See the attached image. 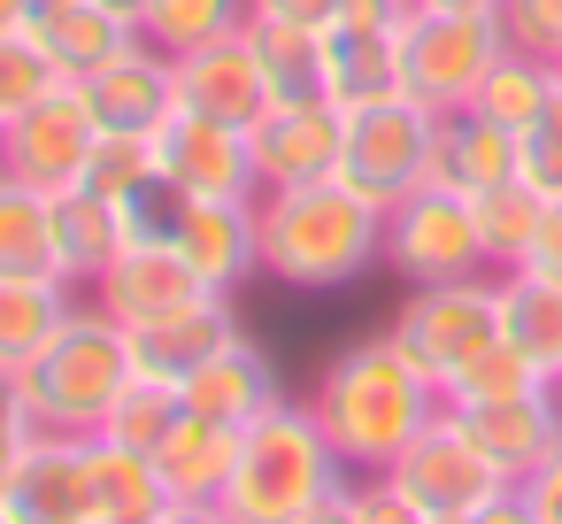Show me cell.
Instances as JSON below:
<instances>
[{"label":"cell","mask_w":562,"mask_h":524,"mask_svg":"<svg viewBox=\"0 0 562 524\" xmlns=\"http://www.w3.org/2000/svg\"><path fill=\"white\" fill-rule=\"evenodd\" d=\"M539 386H554L531 355H516L508 339H485L447 386H439V401L447 409H477V401H516V393H539Z\"/></svg>","instance_id":"836d02e7"},{"label":"cell","mask_w":562,"mask_h":524,"mask_svg":"<svg viewBox=\"0 0 562 524\" xmlns=\"http://www.w3.org/2000/svg\"><path fill=\"white\" fill-rule=\"evenodd\" d=\"M424 524H431V516H424Z\"/></svg>","instance_id":"f5cc1de1"},{"label":"cell","mask_w":562,"mask_h":524,"mask_svg":"<svg viewBox=\"0 0 562 524\" xmlns=\"http://www.w3.org/2000/svg\"><path fill=\"white\" fill-rule=\"evenodd\" d=\"M508 55V32L493 9H416L401 16V93L424 101L431 116L470 109L485 70Z\"/></svg>","instance_id":"5b68a950"},{"label":"cell","mask_w":562,"mask_h":524,"mask_svg":"<svg viewBox=\"0 0 562 524\" xmlns=\"http://www.w3.org/2000/svg\"><path fill=\"white\" fill-rule=\"evenodd\" d=\"M524 493H531V509H539V524H562V447L524 478Z\"/></svg>","instance_id":"b9f144b4"},{"label":"cell","mask_w":562,"mask_h":524,"mask_svg":"<svg viewBox=\"0 0 562 524\" xmlns=\"http://www.w3.org/2000/svg\"><path fill=\"white\" fill-rule=\"evenodd\" d=\"M0 524H16V516H9V509H0Z\"/></svg>","instance_id":"816d5d0a"},{"label":"cell","mask_w":562,"mask_h":524,"mask_svg":"<svg viewBox=\"0 0 562 524\" xmlns=\"http://www.w3.org/2000/svg\"><path fill=\"white\" fill-rule=\"evenodd\" d=\"M178 393H186V409L193 416H209V424H255L270 401H285V386H278V370H270V355L239 332V339H224L201 370H186L178 378Z\"/></svg>","instance_id":"ac0fdd59"},{"label":"cell","mask_w":562,"mask_h":524,"mask_svg":"<svg viewBox=\"0 0 562 524\" xmlns=\"http://www.w3.org/2000/svg\"><path fill=\"white\" fill-rule=\"evenodd\" d=\"M339 147H347V109L339 101H270L247 124L255 186H316V178H339Z\"/></svg>","instance_id":"8fae6325"},{"label":"cell","mask_w":562,"mask_h":524,"mask_svg":"<svg viewBox=\"0 0 562 524\" xmlns=\"http://www.w3.org/2000/svg\"><path fill=\"white\" fill-rule=\"evenodd\" d=\"M232 462H239V424H209V416H178L170 439L155 447V470L170 486V501H224L232 486Z\"/></svg>","instance_id":"484cf974"},{"label":"cell","mask_w":562,"mask_h":524,"mask_svg":"<svg viewBox=\"0 0 562 524\" xmlns=\"http://www.w3.org/2000/svg\"><path fill=\"white\" fill-rule=\"evenodd\" d=\"M24 378V401H32V424L40 432H101L116 393L139 378V355H132V332L78 293V309L63 316V332L16 370Z\"/></svg>","instance_id":"277c9868"},{"label":"cell","mask_w":562,"mask_h":524,"mask_svg":"<svg viewBox=\"0 0 562 524\" xmlns=\"http://www.w3.org/2000/svg\"><path fill=\"white\" fill-rule=\"evenodd\" d=\"M86 493H93V524H155L170 509V486H162L155 455L116 447L101 432H86Z\"/></svg>","instance_id":"d4e9b609"},{"label":"cell","mask_w":562,"mask_h":524,"mask_svg":"<svg viewBox=\"0 0 562 524\" xmlns=\"http://www.w3.org/2000/svg\"><path fill=\"white\" fill-rule=\"evenodd\" d=\"M293 524H362V493H355V478H347V486H331V493H324L316 509H301Z\"/></svg>","instance_id":"ee69618b"},{"label":"cell","mask_w":562,"mask_h":524,"mask_svg":"<svg viewBox=\"0 0 562 524\" xmlns=\"http://www.w3.org/2000/svg\"><path fill=\"white\" fill-rule=\"evenodd\" d=\"M155 524H239V516H232L224 501H170Z\"/></svg>","instance_id":"bcb514c9"},{"label":"cell","mask_w":562,"mask_h":524,"mask_svg":"<svg viewBox=\"0 0 562 524\" xmlns=\"http://www.w3.org/2000/svg\"><path fill=\"white\" fill-rule=\"evenodd\" d=\"M147 178H155V140L147 132H101V147L86 163V186L109 193V201H132Z\"/></svg>","instance_id":"d590c367"},{"label":"cell","mask_w":562,"mask_h":524,"mask_svg":"<svg viewBox=\"0 0 562 524\" xmlns=\"http://www.w3.org/2000/svg\"><path fill=\"white\" fill-rule=\"evenodd\" d=\"M516 170H524L547 201H562V93L516 132Z\"/></svg>","instance_id":"74e56055"},{"label":"cell","mask_w":562,"mask_h":524,"mask_svg":"<svg viewBox=\"0 0 562 524\" xmlns=\"http://www.w3.org/2000/svg\"><path fill=\"white\" fill-rule=\"evenodd\" d=\"M93 93V116L101 132H155L162 116H178V78H170V55H155L147 40H132L109 70L86 78Z\"/></svg>","instance_id":"44dd1931"},{"label":"cell","mask_w":562,"mask_h":524,"mask_svg":"<svg viewBox=\"0 0 562 524\" xmlns=\"http://www.w3.org/2000/svg\"><path fill=\"white\" fill-rule=\"evenodd\" d=\"M93 147H101V116H93V93L70 86V78L55 93H40L16 124H0V170L24 178V186H40V193L86 186Z\"/></svg>","instance_id":"30bf717a"},{"label":"cell","mask_w":562,"mask_h":524,"mask_svg":"<svg viewBox=\"0 0 562 524\" xmlns=\"http://www.w3.org/2000/svg\"><path fill=\"white\" fill-rule=\"evenodd\" d=\"M9 509L16 524H93V493H86V432H32L9 478Z\"/></svg>","instance_id":"5bb4252c"},{"label":"cell","mask_w":562,"mask_h":524,"mask_svg":"<svg viewBox=\"0 0 562 524\" xmlns=\"http://www.w3.org/2000/svg\"><path fill=\"white\" fill-rule=\"evenodd\" d=\"M347 0H255V16H278V24H308V32H331Z\"/></svg>","instance_id":"60d3db41"},{"label":"cell","mask_w":562,"mask_h":524,"mask_svg":"<svg viewBox=\"0 0 562 524\" xmlns=\"http://www.w3.org/2000/svg\"><path fill=\"white\" fill-rule=\"evenodd\" d=\"M255 16V0H147V16H139V40L155 55H193V47H216L232 32H247Z\"/></svg>","instance_id":"4dcf8cb0"},{"label":"cell","mask_w":562,"mask_h":524,"mask_svg":"<svg viewBox=\"0 0 562 524\" xmlns=\"http://www.w3.org/2000/svg\"><path fill=\"white\" fill-rule=\"evenodd\" d=\"M308 409H316L324 439L339 447V462H347L355 478H370V470H385V462L439 416V386L401 355L393 332H370V339H347V347L316 370Z\"/></svg>","instance_id":"6da1fadb"},{"label":"cell","mask_w":562,"mask_h":524,"mask_svg":"<svg viewBox=\"0 0 562 524\" xmlns=\"http://www.w3.org/2000/svg\"><path fill=\"white\" fill-rule=\"evenodd\" d=\"M355 470L339 462V447L324 439L308 401H270L247 432H239V462L224 486V509L239 524H293L301 509H316L331 486H347Z\"/></svg>","instance_id":"3957f363"},{"label":"cell","mask_w":562,"mask_h":524,"mask_svg":"<svg viewBox=\"0 0 562 524\" xmlns=\"http://www.w3.org/2000/svg\"><path fill=\"white\" fill-rule=\"evenodd\" d=\"M255 239H262V278H278L293 293H339L370 263H385V209L362 201L347 178L262 186Z\"/></svg>","instance_id":"7a4b0ae2"},{"label":"cell","mask_w":562,"mask_h":524,"mask_svg":"<svg viewBox=\"0 0 562 524\" xmlns=\"http://www.w3.org/2000/svg\"><path fill=\"white\" fill-rule=\"evenodd\" d=\"M431 178L462 186V193H485V186L516 178V132L485 109H447L439 132H431Z\"/></svg>","instance_id":"603a6c76"},{"label":"cell","mask_w":562,"mask_h":524,"mask_svg":"<svg viewBox=\"0 0 562 524\" xmlns=\"http://www.w3.org/2000/svg\"><path fill=\"white\" fill-rule=\"evenodd\" d=\"M554 93H562V63L508 47V55L485 70V86H477V101H470V109H485V116H501L508 132H524V124H531V116H539Z\"/></svg>","instance_id":"d6a6232c"},{"label":"cell","mask_w":562,"mask_h":524,"mask_svg":"<svg viewBox=\"0 0 562 524\" xmlns=\"http://www.w3.org/2000/svg\"><path fill=\"white\" fill-rule=\"evenodd\" d=\"M516 270H539V278H554V286H562V201H547L539 239H531V255H524Z\"/></svg>","instance_id":"ab89813d"},{"label":"cell","mask_w":562,"mask_h":524,"mask_svg":"<svg viewBox=\"0 0 562 524\" xmlns=\"http://www.w3.org/2000/svg\"><path fill=\"white\" fill-rule=\"evenodd\" d=\"M431 132H439V116H431L424 101H408V93L370 101V109H347L339 178H347L362 201L393 209L401 193H416V186L431 178Z\"/></svg>","instance_id":"9c48e42d"},{"label":"cell","mask_w":562,"mask_h":524,"mask_svg":"<svg viewBox=\"0 0 562 524\" xmlns=\"http://www.w3.org/2000/svg\"><path fill=\"white\" fill-rule=\"evenodd\" d=\"M501 32L508 47L562 63V0H501Z\"/></svg>","instance_id":"f35d334b"},{"label":"cell","mask_w":562,"mask_h":524,"mask_svg":"<svg viewBox=\"0 0 562 524\" xmlns=\"http://www.w3.org/2000/svg\"><path fill=\"white\" fill-rule=\"evenodd\" d=\"M470 201H477V239H485V263H493V270H516V263L531 255V239H539L547 193L516 170V178H501V186H485V193H470Z\"/></svg>","instance_id":"1f68e13d"},{"label":"cell","mask_w":562,"mask_h":524,"mask_svg":"<svg viewBox=\"0 0 562 524\" xmlns=\"http://www.w3.org/2000/svg\"><path fill=\"white\" fill-rule=\"evenodd\" d=\"M32 9H40V0H0V40L24 32V24H32Z\"/></svg>","instance_id":"7dc6e473"},{"label":"cell","mask_w":562,"mask_h":524,"mask_svg":"<svg viewBox=\"0 0 562 524\" xmlns=\"http://www.w3.org/2000/svg\"><path fill=\"white\" fill-rule=\"evenodd\" d=\"M501 339L562 386V286L539 270H501Z\"/></svg>","instance_id":"83f0119b"},{"label":"cell","mask_w":562,"mask_h":524,"mask_svg":"<svg viewBox=\"0 0 562 524\" xmlns=\"http://www.w3.org/2000/svg\"><path fill=\"white\" fill-rule=\"evenodd\" d=\"M385 270L401 286H447V278L493 270L485 239H477V201L462 186H439V178H424L416 193H401L385 209Z\"/></svg>","instance_id":"8992f818"},{"label":"cell","mask_w":562,"mask_h":524,"mask_svg":"<svg viewBox=\"0 0 562 524\" xmlns=\"http://www.w3.org/2000/svg\"><path fill=\"white\" fill-rule=\"evenodd\" d=\"M32 401H24V378L16 370H0V439H32Z\"/></svg>","instance_id":"7bdbcfd3"},{"label":"cell","mask_w":562,"mask_h":524,"mask_svg":"<svg viewBox=\"0 0 562 524\" xmlns=\"http://www.w3.org/2000/svg\"><path fill=\"white\" fill-rule=\"evenodd\" d=\"M385 478H393L431 524H470L485 501H501V493L516 486V478H501V462L462 432V416H454L447 401H439V416L385 462Z\"/></svg>","instance_id":"ba28073f"},{"label":"cell","mask_w":562,"mask_h":524,"mask_svg":"<svg viewBox=\"0 0 562 524\" xmlns=\"http://www.w3.org/2000/svg\"><path fill=\"white\" fill-rule=\"evenodd\" d=\"M454 416L501 462V478H516V486L562 447V386H539V393H516V401H477V409H454Z\"/></svg>","instance_id":"e0dca14e"},{"label":"cell","mask_w":562,"mask_h":524,"mask_svg":"<svg viewBox=\"0 0 562 524\" xmlns=\"http://www.w3.org/2000/svg\"><path fill=\"white\" fill-rule=\"evenodd\" d=\"M55 247H63V278H70L78 293H93V286H101V270L132 247L124 201H109V193H93V186L55 193Z\"/></svg>","instance_id":"cb8c5ba5"},{"label":"cell","mask_w":562,"mask_h":524,"mask_svg":"<svg viewBox=\"0 0 562 524\" xmlns=\"http://www.w3.org/2000/svg\"><path fill=\"white\" fill-rule=\"evenodd\" d=\"M101 9H109L116 24H132V32H139V16H147V0H101Z\"/></svg>","instance_id":"681fc988"},{"label":"cell","mask_w":562,"mask_h":524,"mask_svg":"<svg viewBox=\"0 0 562 524\" xmlns=\"http://www.w3.org/2000/svg\"><path fill=\"white\" fill-rule=\"evenodd\" d=\"M24 40L55 63V78L86 86V78H93V70H109L139 32H132V24H116L101 0H40L32 24H24Z\"/></svg>","instance_id":"d6986e66"},{"label":"cell","mask_w":562,"mask_h":524,"mask_svg":"<svg viewBox=\"0 0 562 524\" xmlns=\"http://www.w3.org/2000/svg\"><path fill=\"white\" fill-rule=\"evenodd\" d=\"M70 309H78V286L63 278H0V370H24L63 332Z\"/></svg>","instance_id":"f1b7e54d"},{"label":"cell","mask_w":562,"mask_h":524,"mask_svg":"<svg viewBox=\"0 0 562 524\" xmlns=\"http://www.w3.org/2000/svg\"><path fill=\"white\" fill-rule=\"evenodd\" d=\"M424 9H493L501 16V0H424Z\"/></svg>","instance_id":"f907efd6"},{"label":"cell","mask_w":562,"mask_h":524,"mask_svg":"<svg viewBox=\"0 0 562 524\" xmlns=\"http://www.w3.org/2000/svg\"><path fill=\"white\" fill-rule=\"evenodd\" d=\"M209 286H201V270L170 247V239H132L109 270H101V286L86 293V301H101L116 324H147V316H170V309H186V301H201Z\"/></svg>","instance_id":"2e32d148"},{"label":"cell","mask_w":562,"mask_h":524,"mask_svg":"<svg viewBox=\"0 0 562 524\" xmlns=\"http://www.w3.org/2000/svg\"><path fill=\"white\" fill-rule=\"evenodd\" d=\"M124 332H132L139 370L186 378V370H201L224 339H239V309H232V293H201V301H186V309H170V316H147V324H124Z\"/></svg>","instance_id":"ffe728a7"},{"label":"cell","mask_w":562,"mask_h":524,"mask_svg":"<svg viewBox=\"0 0 562 524\" xmlns=\"http://www.w3.org/2000/svg\"><path fill=\"white\" fill-rule=\"evenodd\" d=\"M155 178H170L178 193H232V201H255V155H247V132L239 124H216V116H162L155 132Z\"/></svg>","instance_id":"7c38bea8"},{"label":"cell","mask_w":562,"mask_h":524,"mask_svg":"<svg viewBox=\"0 0 562 524\" xmlns=\"http://www.w3.org/2000/svg\"><path fill=\"white\" fill-rule=\"evenodd\" d=\"M16 455H24V439H0V501H9V478H16Z\"/></svg>","instance_id":"c3c4849f"},{"label":"cell","mask_w":562,"mask_h":524,"mask_svg":"<svg viewBox=\"0 0 562 524\" xmlns=\"http://www.w3.org/2000/svg\"><path fill=\"white\" fill-rule=\"evenodd\" d=\"M470 524H539V509H531V493H524V486H508V493H501V501H485Z\"/></svg>","instance_id":"f6af8a7d"},{"label":"cell","mask_w":562,"mask_h":524,"mask_svg":"<svg viewBox=\"0 0 562 524\" xmlns=\"http://www.w3.org/2000/svg\"><path fill=\"white\" fill-rule=\"evenodd\" d=\"M255 63L270 78V101H331L324 93V32L308 24H278V16H247Z\"/></svg>","instance_id":"f546056e"},{"label":"cell","mask_w":562,"mask_h":524,"mask_svg":"<svg viewBox=\"0 0 562 524\" xmlns=\"http://www.w3.org/2000/svg\"><path fill=\"white\" fill-rule=\"evenodd\" d=\"M178 416H186V393H178V378H155V370H139V378H132V386L116 393V409H109L101 439L155 455V447L170 439V424H178Z\"/></svg>","instance_id":"e575fe53"},{"label":"cell","mask_w":562,"mask_h":524,"mask_svg":"<svg viewBox=\"0 0 562 524\" xmlns=\"http://www.w3.org/2000/svg\"><path fill=\"white\" fill-rule=\"evenodd\" d=\"M401 339V355L447 386L485 339H501V270H477V278H447V286H408V301L393 309L385 324Z\"/></svg>","instance_id":"52a82bcc"},{"label":"cell","mask_w":562,"mask_h":524,"mask_svg":"<svg viewBox=\"0 0 562 524\" xmlns=\"http://www.w3.org/2000/svg\"><path fill=\"white\" fill-rule=\"evenodd\" d=\"M0 278H63L55 247V193L0 170ZM70 286V278H63Z\"/></svg>","instance_id":"4316f807"},{"label":"cell","mask_w":562,"mask_h":524,"mask_svg":"<svg viewBox=\"0 0 562 524\" xmlns=\"http://www.w3.org/2000/svg\"><path fill=\"white\" fill-rule=\"evenodd\" d=\"M63 78H55V63L24 40V32H9V40H0V124H16L40 93H55Z\"/></svg>","instance_id":"8d00e7d4"},{"label":"cell","mask_w":562,"mask_h":524,"mask_svg":"<svg viewBox=\"0 0 562 524\" xmlns=\"http://www.w3.org/2000/svg\"><path fill=\"white\" fill-rule=\"evenodd\" d=\"M170 247H178V255L201 270V286H209V293H239V286L262 270L255 201H232V193H186Z\"/></svg>","instance_id":"4fadbf2b"},{"label":"cell","mask_w":562,"mask_h":524,"mask_svg":"<svg viewBox=\"0 0 562 524\" xmlns=\"http://www.w3.org/2000/svg\"><path fill=\"white\" fill-rule=\"evenodd\" d=\"M170 78H178V109L216 116V124H239V132L270 109V78H262V63H255V40H247V32H232V40H216V47L178 55V63H170Z\"/></svg>","instance_id":"9a60e30c"},{"label":"cell","mask_w":562,"mask_h":524,"mask_svg":"<svg viewBox=\"0 0 562 524\" xmlns=\"http://www.w3.org/2000/svg\"><path fill=\"white\" fill-rule=\"evenodd\" d=\"M324 93L339 109H370L401 93V32L385 24H331L324 32Z\"/></svg>","instance_id":"7402d4cb"}]
</instances>
